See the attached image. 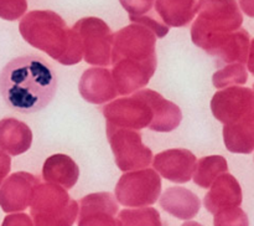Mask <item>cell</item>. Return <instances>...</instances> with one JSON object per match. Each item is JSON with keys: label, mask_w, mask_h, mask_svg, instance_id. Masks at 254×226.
Instances as JSON below:
<instances>
[{"label": "cell", "mask_w": 254, "mask_h": 226, "mask_svg": "<svg viewBox=\"0 0 254 226\" xmlns=\"http://www.w3.org/2000/svg\"><path fill=\"white\" fill-rule=\"evenodd\" d=\"M57 76L42 57L20 56L0 72V93L10 108L22 113L41 111L52 101Z\"/></svg>", "instance_id": "obj_1"}, {"label": "cell", "mask_w": 254, "mask_h": 226, "mask_svg": "<svg viewBox=\"0 0 254 226\" xmlns=\"http://www.w3.org/2000/svg\"><path fill=\"white\" fill-rule=\"evenodd\" d=\"M112 76L118 94H130L146 86L156 70V36L149 27L129 25L113 37Z\"/></svg>", "instance_id": "obj_2"}, {"label": "cell", "mask_w": 254, "mask_h": 226, "mask_svg": "<svg viewBox=\"0 0 254 226\" xmlns=\"http://www.w3.org/2000/svg\"><path fill=\"white\" fill-rule=\"evenodd\" d=\"M22 37L36 49L62 65H76L83 56L78 34L69 30L64 19L54 11H31L20 22Z\"/></svg>", "instance_id": "obj_3"}, {"label": "cell", "mask_w": 254, "mask_h": 226, "mask_svg": "<svg viewBox=\"0 0 254 226\" xmlns=\"http://www.w3.org/2000/svg\"><path fill=\"white\" fill-rule=\"evenodd\" d=\"M197 10L200 15L191 30L192 41L208 54L228 35L241 29L243 22L236 0H200Z\"/></svg>", "instance_id": "obj_4"}, {"label": "cell", "mask_w": 254, "mask_h": 226, "mask_svg": "<svg viewBox=\"0 0 254 226\" xmlns=\"http://www.w3.org/2000/svg\"><path fill=\"white\" fill-rule=\"evenodd\" d=\"M79 205L66 189L55 184H39L30 204L34 226H72Z\"/></svg>", "instance_id": "obj_5"}, {"label": "cell", "mask_w": 254, "mask_h": 226, "mask_svg": "<svg viewBox=\"0 0 254 226\" xmlns=\"http://www.w3.org/2000/svg\"><path fill=\"white\" fill-rule=\"evenodd\" d=\"M106 131L116 164L122 171L148 168L153 163V151L143 143L139 132L109 123Z\"/></svg>", "instance_id": "obj_6"}, {"label": "cell", "mask_w": 254, "mask_h": 226, "mask_svg": "<svg viewBox=\"0 0 254 226\" xmlns=\"http://www.w3.org/2000/svg\"><path fill=\"white\" fill-rule=\"evenodd\" d=\"M161 194V178L153 169L126 171L116 185V199L129 208H145Z\"/></svg>", "instance_id": "obj_7"}, {"label": "cell", "mask_w": 254, "mask_h": 226, "mask_svg": "<svg viewBox=\"0 0 254 226\" xmlns=\"http://www.w3.org/2000/svg\"><path fill=\"white\" fill-rule=\"evenodd\" d=\"M102 112L107 123L134 131L149 128L154 119L153 107L144 89L106 104Z\"/></svg>", "instance_id": "obj_8"}, {"label": "cell", "mask_w": 254, "mask_h": 226, "mask_svg": "<svg viewBox=\"0 0 254 226\" xmlns=\"http://www.w3.org/2000/svg\"><path fill=\"white\" fill-rule=\"evenodd\" d=\"M78 34L87 64L97 66H108L112 59L113 34L108 25L101 19L86 17L76 22L73 27Z\"/></svg>", "instance_id": "obj_9"}, {"label": "cell", "mask_w": 254, "mask_h": 226, "mask_svg": "<svg viewBox=\"0 0 254 226\" xmlns=\"http://www.w3.org/2000/svg\"><path fill=\"white\" fill-rule=\"evenodd\" d=\"M211 111L223 124L254 122V91L248 87H226L212 97Z\"/></svg>", "instance_id": "obj_10"}, {"label": "cell", "mask_w": 254, "mask_h": 226, "mask_svg": "<svg viewBox=\"0 0 254 226\" xmlns=\"http://www.w3.org/2000/svg\"><path fill=\"white\" fill-rule=\"evenodd\" d=\"M40 178L26 171L11 174L0 185V208L4 213H20L30 206Z\"/></svg>", "instance_id": "obj_11"}, {"label": "cell", "mask_w": 254, "mask_h": 226, "mask_svg": "<svg viewBox=\"0 0 254 226\" xmlns=\"http://www.w3.org/2000/svg\"><path fill=\"white\" fill-rule=\"evenodd\" d=\"M119 206L111 193H94L79 201L78 226H121Z\"/></svg>", "instance_id": "obj_12"}, {"label": "cell", "mask_w": 254, "mask_h": 226, "mask_svg": "<svg viewBox=\"0 0 254 226\" xmlns=\"http://www.w3.org/2000/svg\"><path fill=\"white\" fill-rule=\"evenodd\" d=\"M196 156L189 149H168L156 154L153 165L158 174L174 183H188L195 173Z\"/></svg>", "instance_id": "obj_13"}, {"label": "cell", "mask_w": 254, "mask_h": 226, "mask_svg": "<svg viewBox=\"0 0 254 226\" xmlns=\"http://www.w3.org/2000/svg\"><path fill=\"white\" fill-rule=\"evenodd\" d=\"M78 89L81 96L89 103L99 104L117 97L116 83L108 69H88L83 72Z\"/></svg>", "instance_id": "obj_14"}, {"label": "cell", "mask_w": 254, "mask_h": 226, "mask_svg": "<svg viewBox=\"0 0 254 226\" xmlns=\"http://www.w3.org/2000/svg\"><path fill=\"white\" fill-rule=\"evenodd\" d=\"M210 188L203 199V205L213 215L226 209L237 208L242 204V188L231 174H221Z\"/></svg>", "instance_id": "obj_15"}, {"label": "cell", "mask_w": 254, "mask_h": 226, "mask_svg": "<svg viewBox=\"0 0 254 226\" xmlns=\"http://www.w3.org/2000/svg\"><path fill=\"white\" fill-rule=\"evenodd\" d=\"M160 206L175 218L181 220L193 219L200 211V198L191 190L181 186H171L160 198Z\"/></svg>", "instance_id": "obj_16"}, {"label": "cell", "mask_w": 254, "mask_h": 226, "mask_svg": "<svg viewBox=\"0 0 254 226\" xmlns=\"http://www.w3.org/2000/svg\"><path fill=\"white\" fill-rule=\"evenodd\" d=\"M32 132L30 127L16 118L0 121V148L10 155H20L30 149Z\"/></svg>", "instance_id": "obj_17"}, {"label": "cell", "mask_w": 254, "mask_h": 226, "mask_svg": "<svg viewBox=\"0 0 254 226\" xmlns=\"http://www.w3.org/2000/svg\"><path fill=\"white\" fill-rule=\"evenodd\" d=\"M42 178L46 183L71 189L79 178V168L71 156L57 153L49 156L42 166Z\"/></svg>", "instance_id": "obj_18"}, {"label": "cell", "mask_w": 254, "mask_h": 226, "mask_svg": "<svg viewBox=\"0 0 254 226\" xmlns=\"http://www.w3.org/2000/svg\"><path fill=\"white\" fill-rule=\"evenodd\" d=\"M154 112V119L149 128L156 132H171L178 128L183 119V113L179 106L164 98L153 89H144Z\"/></svg>", "instance_id": "obj_19"}, {"label": "cell", "mask_w": 254, "mask_h": 226, "mask_svg": "<svg viewBox=\"0 0 254 226\" xmlns=\"http://www.w3.org/2000/svg\"><path fill=\"white\" fill-rule=\"evenodd\" d=\"M250 50V35L247 30L238 29L228 35L227 39L210 55L216 56L223 64H246Z\"/></svg>", "instance_id": "obj_20"}, {"label": "cell", "mask_w": 254, "mask_h": 226, "mask_svg": "<svg viewBox=\"0 0 254 226\" xmlns=\"http://www.w3.org/2000/svg\"><path fill=\"white\" fill-rule=\"evenodd\" d=\"M223 141L231 153L251 154L254 151V122L225 124Z\"/></svg>", "instance_id": "obj_21"}, {"label": "cell", "mask_w": 254, "mask_h": 226, "mask_svg": "<svg viewBox=\"0 0 254 226\" xmlns=\"http://www.w3.org/2000/svg\"><path fill=\"white\" fill-rule=\"evenodd\" d=\"M156 11L170 26H185L197 11L196 0H156Z\"/></svg>", "instance_id": "obj_22"}, {"label": "cell", "mask_w": 254, "mask_h": 226, "mask_svg": "<svg viewBox=\"0 0 254 226\" xmlns=\"http://www.w3.org/2000/svg\"><path fill=\"white\" fill-rule=\"evenodd\" d=\"M228 171V164L223 156L210 155L203 156L196 164L195 173L192 178L196 185L200 188L207 189L213 184V181L221 175Z\"/></svg>", "instance_id": "obj_23"}, {"label": "cell", "mask_w": 254, "mask_h": 226, "mask_svg": "<svg viewBox=\"0 0 254 226\" xmlns=\"http://www.w3.org/2000/svg\"><path fill=\"white\" fill-rule=\"evenodd\" d=\"M121 226H163L160 214L154 208L126 209L118 214Z\"/></svg>", "instance_id": "obj_24"}, {"label": "cell", "mask_w": 254, "mask_h": 226, "mask_svg": "<svg viewBox=\"0 0 254 226\" xmlns=\"http://www.w3.org/2000/svg\"><path fill=\"white\" fill-rule=\"evenodd\" d=\"M248 79L247 70L243 64H230L213 74L212 82L216 88H226L235 84H243Z\"/></svg>", "instance_id": "obj_25"}, {"label": "cell", "mask_w": 254, "mask_h": 226, "mask_svg": "<svg viewBox=\"0 0 254 226\" xmlns=\"http://www.w3.org/2000/svg\"><path fill=\"white\" fill-rule=\"evenodd\" d=\"M215 226H250L248 216L240 206L226 209L215 214L213 218Z\"/></svg>", "instance_id": "obj_26"}, {"label": "cell", "mask_w": 254, "mask_h": 226, "mask_svg": "<svg viewBox=\"0 0 254 226\" xmlns=\"http://www.w3.org/2000/svg\"><path fill=\"white\" fill-rule=\"evenodd\" d=\"M26 9V0H0V17L4 20L19 19Z\"/></svg>", "instance_id": "obj_27"}, {"label": "cell", "mask_w": 254, "mask_h": 226, "mask_svg": "<svg viewBox=\"0 0 254 226\" xmlns=\"http://www.w3.org/2000/svg\"><path fill=\"white\" fill-rule=\"evenodd\" d=\"M155 0H121L124 9L129 12V16H143L153 6Z\"/></svg>", "instance_id": "obj_28"}, {"label": "cell", "mask_w": 254, "mask_h": 226, "mask_svg": "<svg viewBox=\"0 0 254 226\" xmlns=\"http://www.w3.org/2000/svg\"><path fill=\"white\" fill-rule=\"evenodd\" d=\"M1 226H34V223H32L31 216L17 213L5 216Z\"/></svg>", "instance_id": "obj_29"}, {"label": "cell", "mask_w": 254, "mask_h": 226, "mask_svg": "<svg viewBox=\"0 0 254 226\" xmlns=\"http://www.w3.org/2000/svg\"><path fill=\"white\" fill-rule=\"evenodd\" d=\"M10 169H11V158H10L9 154L5 153L0 148V185L5 180L7 174L10 173Z\"/></svg>", "instance_id": "obj_30"}, {"label": "cell", "mask_w": 254, "mask_h": 226, "mask_svg": "<svg viewBox=\"0 0 254 226\" xmlns=\"http://www.w3.org/2000/svg\"><path fill=\"white\" fill-rule=\"evenodd\" d=\"M240 5L245 14L254 17V0H240Z\"/></svg>", "instance_id": "obj_31"}, {"label": "cell", "mask_w": 254, "mask_h": 226, "mask_svg": "<svg viewBox=\"0 0 254 226\" xmlns=\"http://www.w3.org/2000/svg\"><path fill=\"white\" fill-rule=\"evenodd\" d=\"M247 66L251 74L254 76V39L250 44V50H248V57H247Z\"/></svg>", "instance_id": "obj_32"}, {"label": "cell", "mask_w": 254, "mask_h": 226, "mask_svg": "<svg viewBox=\"0 0 254 226\" xmlns=\"http://www.w3.org/2000/svg\"><path fill=\"white\" fill-rule=\"evenodd\" d=\"M181 226H202V225H201V224H198V223H195V221H190V223L183 224Z\"/></svg>", "instance_id": "obj_33"}, {"label": "cell", "mask_w": 254, "mask_h": 226, "mask_svg": "<svg viewBox=\"0 0 254 226\" xmlns=\"http://www.w3.org/2000/svg\"><path fill=\"white\" fill-rule=\"evenodd\" d=\"M253 88H254V86H253Z\"/></svg>", "instance_id": "obj_34"}]
</instances>
